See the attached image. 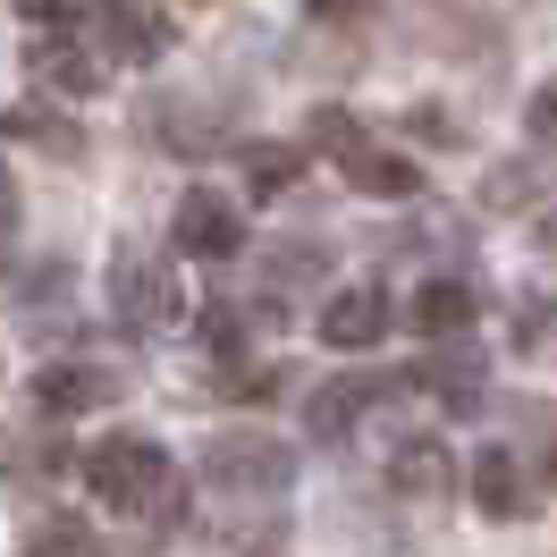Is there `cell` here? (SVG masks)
<instances>
[{
  "instance_id": "cell-1",
  "label": "cell",
  "mask_w": 557,
  "mask_h": 557,
  "mask_svg": "<svg viewBox=\"0 0 557 557\" xmlns=\"http://www.w3.org/2000/svg\"><path fill=\"white\" fill-rule=\"evenodd\" d=\"M85 490L127 523H177V507H186V473L170 465V448H161L152 431H110V440H94V448H85Z\"/></svg>"
},
{
  "instance_id": "cell-2",
  "label": "cell",
  "mask_w": 557,
  "mask_h": 557,
  "mask_svg": "<svg viewBox=\"0 0 557 557\" xmlns=\"http://www.w3.org/2000/svg\"><path fill=\"white\" fill-rule=\"evenodd\" d=\"M313 144H321V152H338V170H347L355 195H381V203H414V195H422L414 161H406V152H381V144H363L347 110H313Z\"/></svg>"
},
{
  "instance_id": "cell-3",
  "label": "cell",
  "mask_w": 557,
  "mask_h": 557,
  "mask_svg": "<svg viewBox=\"0 0 557 557\" xmlns=\"http://www.w3.org/2000/svg\"><path fill=\"white\" fill-rule=\"evenodd\" d=\"M203 473L220 498H253V507H271V498H287V448L278 440H262V431H228V440H211Z\"/></svg>"
},
{
  "instance_id": "cell-4",
  "label": "cell",
  "mask_w": 557,
  "mask_h": 557,
  "mask_svg": "<svg viewBox=\"0 0 557 557\" xmlns=\"http://www.w3.org/2000/svg\"><path fill=\"white\" fill-rule=\"evenodd\" d=\"M85 26L102 42V60H161V51H177V26L152 0H94Z\"/></svg>"
},
{
  "instance_id": "cell-5",
  "label": "cell",
  "mask_w": 557,
  "mask_h": 557,
  "mask_svg": "<svg viewBox=\"0 0 557 557\" xmlns=\"http://www.w3.org/2000/svg\"><path fill=\"white\" fill-rule=\"evenodd\" d=\"M170 245L186 253V262H228V253L245 245V211L228 203V195H211V186H195V195H177Z\"/></svg>"
},
{
  "instance_id": "cell-6",
  "label": "cell",
  "mask_w": 557,
  "mask_h": 557,
  "mask_svg": "<svg viewBox=\"0 0 557 557\" xmlns=\"http://www.w3.org/2000/svg\"><path fill=\"white\" fill-rule=\"evenodd\" d=\"M127 397V381L110 372V363H51V372H35V406L51 422H76V414H102V406H119Z\"/></svg>"
},
{
  "instance_id": "cell-7",
  "label": "cell",
  "mask_w": 557,
  "mask_h": 557,
  "mask_svg": "<svg viewBox=\"0 0 557 557\" xmlns=\"http://www.w3.org/2000/svg\"><path fill=\"white\" fill-rule=\"evenodd\" d=\"M321 338H330V347H347V355L381 347V338H388V287H381V278L338 287V296L321 305Z\"/></svg>"
},
{
  "instance_id": "cell-8",
  "label": "cell",
  "mask_w": 557,
  "mask_h": 557,
  "mask_svg": "<svg viewBox=\"0 0 557 557\" xmlns=\"http://www.w3.org/2000/svg\"><path fill=\"white\" fill-rule=\"evenodd\" d=\"M388 388H397V381H381V372H363V381H355V372H347V381H321L313 397H305V431H313V440H347Z\"/></svg>"
},
{
  "instance_id": "cell-9",
  "label": "cell",
  "mask_w": 557,
  "mask_h": 557,
  "mask_svg": "<svg viewBox=\"0 0 557 557\" xmlns=\"http://www.w3.org/2000/svg\"><path fill=\"white\" fill-rule=\"evenodd\" d=\"M110 296H119V321H127V330H161V321L177 313L170 271L144 262V253H119V262H110Z\"/></svg>"
},
{
  "instance_id": "cell-10",
  "label": "cell",
  "mask_w": 557,
  "mask_h": 557,
  "mask_svg": "<svg viewBox=\"0 0 557 557\" xmlns=\"http://www.w3.org/2000/svg\"><path fill=\"white\" fill-rule=\"evenodd\" d=\"M406 321H414L422 338L448 347V338H465V330L482 321V287H473V278H422L414 305H406Z\"/></svg>"
},
{
  "instance_id": "cell-11",
  "label": "cell",
  "mask_w": 557,
  "mask_h": 557,
  "mask_svg": "<svg viewBox=\"0 0 557 557\" xmlns=\"http://www.w3.org/2000/svg\"><path fill=\"white\" fill-rule=\"evenodd\" d=\"M465 482H473V507H482V516H507V523H516L523 507H532V482H523V465L507 448H482Z\"/></svg>"
},
{
  "instance_id": "cell-12",
  "label": "cell",
  "mask_w": 557,
  "mask_h": 557,
  "mask_svg": "<svg viewBox=\"0 0 557 557\" xmlns=\"http://www.w3.org/2000/svg\"><path fill=\"white\" fill-rule=\"evenodd\" d=\"M388 490H397V498H422V507L448 498V448H440V440H397V448H388Z\"/></svg>"
},
{
  "instance_id": "cell-13",
  "label": "cell",
  "mask_w": 557,
  "mask_h": 557,
  "mask_svg": "<svg viewBox=\"0 0 557 557\" xmlns=\"http://www.w3.org/2000/svg\"><path fill=\"white\" fill-rule=\"evenodd\" d=\"M422 381L440 388L448 414H473V406H482V363H473V355H440V363H422Z\"/></svg>"
},
{
  "instance_id": "cell-14",
  "label": "cell",
  "mask_w": 557,
  "mask_h": 557,
  "mask_svg": "<svg viewBox=\"0 0 557 557\" xmlns=\"http://www.w3.org/2000/svg\"><path fill=\"white\" fill-rule=\"evenodd\" d=\"M305 177V152L296 144H253L245 152V195H278V186H296Z\"/></svg>"
},
{
  "instance_id": "cell-15",
  "label": "cell",
  "mask_w": 557,
  "mask_h": 557,
  "mask_svg": "<svg viewBox=\"0 0 557 557\" xmlns=\"http://www.w3.org/2000/svg\"><path fill=\"white\" fill-rule=\"evenodd\" d=\"M17 557H102V541H94L76 516H51V523H35V532L17 541Z\"/></svg>"
},
{
  "instance_id": "cell-16",
  "label": "cell",
  "mask_w": 557,
  "mask_h": 557,
  "mask_svg": "<svg viewBox=\"0 0 557 557\" xmlns=\"http://www.w3.org/2000/svg\"><path fill=\"white\" fill-rule=\"evenodd\" d=\"M9 136H26V144H42V152H51V161H76V152H85V144H76L69 127H60V110H9Z\"/></svg>"
},
{
  "instance_id": "cell-17",
  "label": "cell",
  "mask_w": 557,
  "mask_h": 557,
  "mask_svg": "<svg viewBox=\"0 0 557 557\" xmlns=\"http://www.w3.org/2000/svg\"><path fill=\"white\" fill-rule=\"evenodd\" d=\"M35 69L51 76V85H69V94H94V85H102V69H76L69 42H35Z\"/></svg>"
},
{
  "instance_id": "cell-18",
  "label": "cell",
  "mask_w": 557,
  "mask_h": 557,
  "mask_svg": "<svg viewBox=\"0 0 557 557\" xmlns=\"http://www.w3.org/2000/svg\"><path fill=\"white\" fill-rule=\"evenodd\" d=\"M523 127H532V144H541V152H557V76L541 85V94H532V110H523Z\"/></svg>"
},
{
  "instance_id": "cell-19",
  "label": "cell",
  "mask_w": 557,
  "mask_h": 557,
  "mask_svg": "<svg viewBox=\"0 0 557 557\" xmlns=\"http://www.w3.org/2000/svg\"><path fill=\"white\" fill-rule=\"evenodd\" d=\"M17 237V177H9V161H0V245Z\"/></svg>"
},
{
  "instance_id": "cell-20",
  "label": "cell",
  "mask_w": 557,
  "mask_h": 557,
  "mask_svg": "<svg viewBox=\"0 0 557 557\" xmlns=\"http://www.w3.org/2000/svg\"><path fill=\"white\" fill-rule=\"evenodd\" d=\"M321 17H363V9H372V0H313Z\"/></svg>"
},
{
  "instance_id": "cell-21",
  "label": "cell",
  "mask_w": 557,
  "mask_h": 557,
  "mask_svg": "<svg viewBox=\"0 0 557 557\" xmlns=\"http://www.w3.org/2000/svg\"><path fill=\"white\" fill-rule=\"evenodd\" d=\"M541 473H549V490H557V431H549V448H541Z\"/></svg>"
},
{
  "instance_id": "cell-22",
  "label": "cell",
  "mask_w": 557,
  "mask_h": 557,
  "mask_svg": "<svg viewBox=\"0 0 557 557\" xmlns=\"http://www.w3.org/2000/svg\"><path fill=\"white\" fill-rule=\"evenodd\" d=\"M541 245H549V253H557V211H549V220H541Z\"/></svg>"
}]
</instances>
